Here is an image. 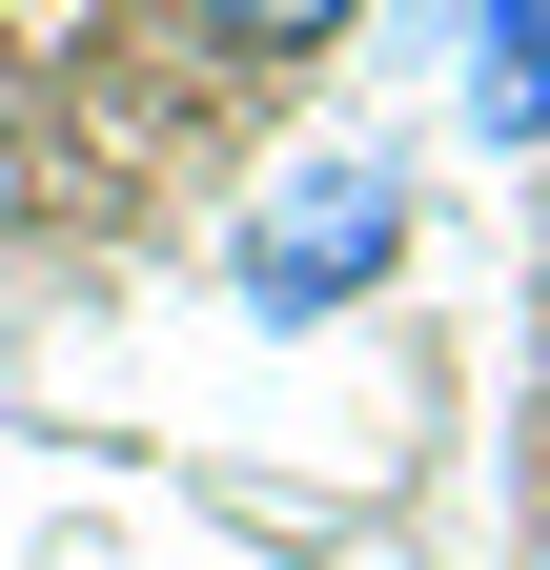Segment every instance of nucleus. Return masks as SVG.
<instances>
[{"instance_id":"3","label":"nucleus","mask_w":550,"mask_h":570,"mask_svg":"<svg viewBox=\"0 0 550 570\" xmlns=\"http://www.w3.org/2000/svg\"><path fill=\"white\" fill-rule=\"evenodd\" d=\"M184 21L225 41V61H326V41L367 21V0H184Z\"/></svg>"},{"instance_id":"2","label":"nucleus","mask_w":550,"mask_h":570,"mask_svg":"<svg viewBox=\"0 0 550 570\" xmlns=\"http://www.w3.org/2000/svg\"><path fill=\"white\" fill-rule=\"evenodd\" d=\"M449 102H469V142H550V0H469L449 21Z\"/></svg>"},{"instance_id":"1","label":"nucleus","mask_w":550,"mask_h":570,"mask_svg":"<svg viewBox=\"0 0 550 570\" xmlns=\"http://www.w3.org/2000/svg\"><path fill=\"white\" fill-rule=\"evenodd\" d=\"M245 326H326V306H367V285L407 265V164L387 142H306L286 184L245 204Z\"/></svg>"}]
</instances>
